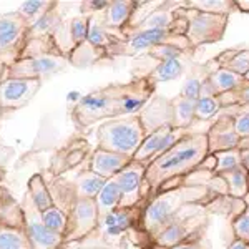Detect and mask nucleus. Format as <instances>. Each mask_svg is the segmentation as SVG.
<instances>
[{"mask_svg":"<svg viewBox=\"0 0 249 249\" xmlns=\"http://www.w3.org/2000/svg\"><path fill=\"white\" fill-rule=\"evenodd\" d=\"M219 196L204 183H183L171 190L161 191L146 204L142 216V230L148 243L190 204L210 208Z\"/></svg>","mask_w":249,"mask_h":249,"instance_id":"2","label":"nucleus"},{"mask_svg":"<svg viewBox=\"0 0 249 249\" xmlns=\"http://www.w3.org/2000/svg\"><path fill=\"white\" fill-rule=\"evenodd\" d=\"M123 83H113L83 96L71 110V122L80 133H87L95 123L122 118Z\"/></svg>","mask_w":249,"mask_h":249,"instance_id":"3","label":"nucleus"},{"mask_svg":"<svg viewBox=\"0 0 249 249\" xmlns=\"http://www.w3.org/2000/svg\"><path fill=\"white\" fill-rule=\"evenodd\" d=\"M214 160V166H213L211 176H218L224 171H230L232 168L239 166L241 164V155L239 150H230V151H221V153L211 155Z\"/></svg>","mask_w":249,"mask_h":249,"instance_id":"37","label":"nucleus"},{"mask_svg":"<svg viewBox=\"0 0 249 249\" xmlns=\"http://www.w3.org/2000/svg\"><path fill=\"white\" fill-rule=\"evenodd\" d=\"M22 208L25 213V232L30 249H60L63 246V236L45 228L40 219V213L34 208L29 195H25Z\"/></svg>","mask_w":249,"mask_h":249,"instance_id":"12","label":"nucleus"},{"mask_svg":"<svg viewBox=\"0 0 249 249\" xmlns=\"http://www.w3.org/2000/svg\"><path fill=\"white\" fill-rule=\"evenodd\" d=\"M186 18L181 15H176L175 12V22L168 29H155V30H144L140 34H135L131 37L122 40L111 48L110 58L116 57H133L140 52H148L155 47L160 45H171L179 50L190 53L191 57L195 55L196 50H193L190 42L186 38Z\"/></svg>","mask_w":249,"mask_h":249,"instance_id":"4","label":"nucleus"},{"mask_svg":"<svg viewBox=\"0 0 249 249\" xmlns=\"http://www.w3.org/2000/svg\"><path fill=\"white\" fill-rule=\"evenodd\" d=\"M214 160L208 151L206 133H186L170 150L146 166L142 181V203L148 204L161 191L184 183V178L206 170L213 171Z\"/></svg>","mask_w":249,"mask_h":249,"instance_id":"1","label":"nucleus"},{"mask_svg":"<svg viewBox=\"0 0 249 249\" xmlns=\"http://www.w3.org/2000/svg\"><path fill=\"white\" fill-rule=\"evenodd\" d=\"M219 113L221 115H230V116H234V115H239V113L249 115V103H246V105H234V107L221 108Z\"/></svg>","mask_w":249,"mask_h":249,"instance_id":"47","label":"nucleus"},{"mask_svg":"<svg viewBox=\"0 0 249 249\" xmlns=\"http://www.w3.org/2000/svg\"><path fill=\"white\" fill-rule=\"evenodd\" d=\"M131 161H133V158H130V156L111 153V151L95 148L93 153L90 156L88 170L96 173V175L102 176V178H105V179H111V178H115L122 170H124Z\"/></svg>","mask_w":249,"mask_h":249,"instance_id":"18","label":"nucleus"},{"mask_svg":"<svg viewBox=\"0 0 249 249\" xmlns=\"http://www.w3.org/2000/svg\"><path fill=\"white\" fill-rule=\"evenodd\" d=\"M148 57H153L155 60H158V62H163V60H171V58H193L190 53H186V52L179 50V48L176 47H171V45H160V47H155L151 48V50L146 52Z\"/></svg>","mask_w":249,"mask_h":249,"instance_id":"41","label":"nucleus"},{"mask_svg":"<svg viewBox=\"0 0 249 249\" xmlns=\"http://www.w3.org/2000/svg\"><path fill=\"white\" fill-rule=\"evenodd\" d=\"M206 211L208 208L201 206V204L186 206L150 241V246L153 249H168L178 246L201 232H206L208 226H210Z\"/></svg>","mask_w":249,"mask_h":249,"instance_id":"6","label":"nucleus"},{"mask_svg":"<svg viewBox=\"0 0 249 249\" xmlns=\"http://www.w3.org/2000/svg\"><path fill=\"white\" fill-rule=\"evenodd\" d=\"M136 10V2L133 0H111L107 10L103 12L102 25L111 32H122L131 25V18Z\"/></svg>","mask_w":249,"mask_h":249,"instance_id":"20","label":"nucleus"},{"mask_svg":"<svg viewBox=\"0 0 249 249\" xmlns=\"http://www.w3.org/2000/svg\"><path fill=\"white\" fill-rule=\"evenodd\" d=\"M248 85L249 82H246V78L241 77V75L232 73L230 70H224V68H216L214 71L210 73L206 82L203 83L201 95L219 96L224 93H230L232 90H239V88H244Z\"/></svg>","mask_w":249,"mask_h":249,"instance_id":"19","label":"nucleus"},{"mask_svg":"<svg viewBox=\"0 0 249 249\" xmlns=\"http://www.w3.org/2000/svg\"><path fill=\"white\" fill-rule=\"evenodd\" d=\"M30 23L17 12L0 14V71L18 58Z\"/></svg>","mask_w":249,"mask_h":249,"instance_id":"8","label":"nucleus"},{"mask_svg":"<svg viewBox=\"0 0 249 249\" xmlns=\"http://www.w3.org/2000/svg\"><path fill=\"white\" fill-rule=\"evenodd\" d=\"M214 68H224L241 77L249 71V48H226L211 58Z\"/></svg>","mask_w":249,"mask_h":249,"instance_id":"24","label":"nucleus"},{"mask_svg":"<svg viewBox=\"0 0 249 249\" xmlns=\"http://www.w3.org/2000/svg\"><path fill=\"white\" fill-rule=\"evenodd\" d=\"M228 249H249V243H244L241 239H232Z\"/></svg>","mask_w":249,"mask_h":249,"instance_id":"48","label":"nucleus"},{"mask_svg":"<svg viewBox=\"0 0 249 249\" xmlns=\"http://www.w3.org/2000/svg\"><path fill=\"white\" fill-rule=\"evenodd\" d=\"M184 3V0H179V2H160L158 5L155 7L153 10L148 15H144V18L140 23H136L133 27H128L126 30L122 32L123 40L131 37L135 34H140V32L144 30H155V29H168V27L173 25L175 22V12L178 7H181Z\"/></svg>","mask_w":249,"mask_h":249,"instance_id":"17","label":"nucleus"},{"mask_svg":"<svg viewBox=\"0 0 249 249\" xmlns=\"http://www.w3.org/2000/svg\"><path fill=\"white\" fill-rule=\"evenodd\" d=\"M170 107H171V126L179 128V130H190V126L195 122L196 102L176 95L175 98H170Z\"/></svg>","mask_w":249,"mask_h":249,"instance_id":"27","label":"nucleus"},{"mask_svg":"<svg viewBox=\"0 0 249 249\" xmlns=\"http://www.w3.org/2000/svg\"><path fill=\"white\" fill-rule=\"evenodd\" d=\"M221 110V105L218 102V96H208L201 95L196 100L195 107V120L199 122H208V120H214Z\"/></svg>","mask_w":249,"mask_h":249,"instance_id":"35","label":"nucleus"},{"mask_svg":"<svg viewBox=\"0 0 249 249\" xmlns=\"http://www.w3.org/2000/svg\"><path fill=\"white\" fill-rule=\"evenodd\" d=\"M88 25H90V17H73L67 22L63 20L58 25V29L53 32V42L57 48L60 50V53L63 57L68 58V55L75 50L78 45H82L87 40L88 34Z\"/></svg>","mask_w":249,"mask_h":249,"instance_id":"16","label":"nucleus"},{"mask_svg":"<svg viewBox=\"0 0 249 249\" xmlns=\"http://www.w3.org/2000/svg\"><path fill=\"white\" fill-rule=\"evenodd\" d=\"M176 15L186 18L188 27L184 35H186L193 50H198L203 45L221 42L226 34L228 23H230V17L188 9L184 7V3L176 9Z\"/></svg>","mask_w":249,"mask_h":249,"instance_id":"7","label":"nucleus"},{"mask_svg":"<svg viewBox=\"0 0 249 249\" xmlns=\"http://www.w3.org/2000/svg\"><path fill=\"white\" fill-rule=\"evenodd\" d=\"M144 170H146V164L131 161L115 178H111L122 195L118 210H130L142 203V181Z\"/></svg>","mask_w":249,"mask_h":249,"instance_id":"14","label":"nucleus"},{"mask_svg":"<svg viewBox=\"0 0 249 249\" xmlns=\"http://www.w3.org/2000/svg\"><path fill=\"white\" fill-rule=\"evenodd\" d=\"M85 150L80 148V143H70L68 146L65 148L63 151H58L57 158H55V166H62L60 173L65 171V170H70V168H75L78 163H82V160L85 158ZM55 166H52L53 170Z\"/></svg>","mask_w":249,"mask_h":249,"instance_id":"34","label":"nucleus"},{"mask_svg":"<svg viewBox=\"0 0 249 249\" xmlns=\"http://www.w3.org/2000/svg\"><path fill=\"white\" fill-rule=\"evenodd\" d=\"M0 249H30L27 232L0 228Z\"/></svg>","mask_w":249,"mask_h":249,"instance_id":"36","label":"nucleus"},{"mask_svg":"<svg viewBox=\"0 0 249 249\" xmlns=\"http://www.w3.org/2000/svg\"><path fill=\"white\" fill-rule=\"evenodd\" d=\"M52 0H29V2H22L18 10H15L18 15H22L29 23H34L35 20L42 17L45 12L52 7Z\"/></svg>","mask_w":249,"mask_h":249,"instance_id":"38","label":"nucleus"},{"mask_svg":"<svg viewBox=\"0 0 249 249\" xmlns=\"http://www.w3.org/2000/svg\"><path fill=\"white\" fill-rule=\"evenodd\" d=\"M68 65V58L62 55H37V57L17 58L14 63L3 70V78H20V80H43L62 71Z\"/></svg>","mask_w":249,"mask_h":249,"instance_id":"9","label":"nucleus"},{"mask_svg":"<svg viewBox=\"0 0 249 249\" xmlns=\"http://www.w3.org/2000/svg\"><path fill=\"white\" fill-rule=\"evenodd\" d=\"M27 195H29L32 204H34V208L38 213H43L53 206V201H52V196H50V193H48V188L45 184V179H43L42 173H37V175H34L29 179Z\"/></svg>","mask_w":249,"mask_h":249,"instance_id":"29","label":"nucleus"},{"mask_svg":"<svg viewBox=\"0 0 249 249\" xmlns=\"http://www.w3.org/2000/svg\"><path fill=\"white\" fill-rule=\"evenodd\" d=\"M58 5H60L58 2H53L50 9H48L45 14L42 15V17L35 20L34 23H30L29 30H27L25 40L42 38V37H50V35H53V32L57 30L60 23L63 22Z\"/></svg>","mask_w":249,"mask_h":249,"instance_id":"26","label":"nucleus"},{"mask_svg":"<svg viewBox=\"0 0 249 249\" xmlns=\"http://www.w3.org/2000/svg\"><path fill=\"white\" fill-rule=\"evenodd\" d=\"M146 138L140 113L102 122L96 130V148L133 158Z\"/></svg>","mask_w":249,"mask_h":249,"instance_id":"5","label":"nucleus"},{"mask_svg":"<svg viewBox=\"0 0 249 249\" xmlns=\"http://www.w3.org/2000/svg\"><path fill=\"white\" fill-rule=\"evenodd\" d=\"M108 179L98 176L96 173L90 170L80 171V175L75 178V190H77L78 198H87V199H95L96 195L102 191V188L105 186Z\"/></svg>","mask_w":249,"mask_h":249,"instance_id":"30","label":"nucleus"},{"mask_svg":"<svg viewBox=\"0 0 249 249\" xmlns=\"http://www.w3.org/2000/svg\"><path fill=\"white\" fill-rule=\"evenodd\" d=\"M45 184L48 188V193L52 196V201L53 206L60 208L65 214L70 213V210L73 208L75 201L78 199L77 190H75V183L73 181H67L63 178H58L57 175H53L52 178H45Z\"/></svg>","mask_w":249,"mask_h":249,"instance_id":"23","label":"nucleus"},{"mask_svg":"<svg viewBox=\"0 0 249 249\" xmlns=\"http://www.w3.org/2000/svg\"><path fill=\"white\" fill-rule=\"evenodd\" d=\"M140 118L144 126L146 135L158 130L163 124H171V107L170 98L161 95H155L146 107L140 111Z\"/></svg>","mask_w":249,"mask_h":249,"instance_id":"21","label":"nucleus"},{"mask_svg":"<svg viewBox=\"0 0 249 249\" xmlns=\"http://www.w3.org/2000/svg\"><path fill=\"white\" fill-rule=\"evenodd\" d=\"M183 71H184V65L181 58H171V60L158 62V65L148 73V77L158 85L161 82H170V80L179 78L183 75Z\"/></svg>","mask_w":249,"mask_h":249,"instance_id":"33","label":"nucleus"},{"mask_svg":"<svg viewBox=\"0 0 249 249\" xmlns=\"http://www.w3.org/2000/svg\"><path fill=\"white\" fill-rule=\"evenodd\" d=\"M238 150H239V155H241V166H243L249 175V138L241 140V144H239Z\"/></svg>","mask_w":249,"mask_h":249,"instance_id":"46","label":"nucleus"},{"mask_svg":"<svg viewBox=\"0 0 249 249\" xmlns=\"http://www.w3.org/2000/svg\"><path fill=\"white\" fill-rule=\"evenodd\" d=\"M12 156H14V148L0 144V183H3V179H5V168Z\"/></svg>","mask_w":249,"mask_h":249,"instance_id":"45","label":"nucleus"},{"mask_svg":"<svg viewBox=\"0 0 249 249\" xmlns=\"http://www.w3.org/2000/svg\"><path fill=\"white\" fill-rule=\"evenodd\" d=\"M110 0H90V2H83L82 3V15L83 17H88L90 14H96V12H105Z\"/></svg>","mask_w":249,"mask_h":249,"instance_id":"44","label":"nucleus"},{"mask_svg":"<svg viewBox=\"0 0 249 249\" xmlns=\"http://www.w3.org/2000/svg\"><path fill=\"white\" fill-rule=\"evenodd\" d=\"M214 70L216 68L211 63V60H208L206 63H201V65L193 63L190 68V73H188V77L181 87V91H179V96L196 102V100L199 98V95H201L203 83L206 82L208 77H210V73Z\"/></svg>","mask_w":249,"mask_h":249,"instance_id":"25","label":"nucleus"},{"mask_svg":"<svg viewBox=\"0 0 249 249\" xmlns=\"http://www.w3.org/2000/svg\"><path fill=\"white\" fill-rule=\"evenodd\" d=\"M231 230L232 234H234V239L249 243V204L239 214L231 218Z\"/></svg>","mask_w":249,"mask_h":249,"instance_id":"40","label":"nucleus"},{"mask_svg":"<svg viewBox=\"0 0 249 249\" xmlns=\"http://www.w3.org/2000/svg\"><path fill=\"white\" fill-rule=\"evenodd\" d=\"M190 133L188 130H179V128H173L171 124H163L158 130L151 131L150 135H146V138L143 140L142 146L138 148V151L133 155V161L150 164L155 158H158L160 155L164 153L166 150L175 144L178 140H181L184 135Z\"/></svg>","mask_w":249,"mask_h":249,"instance_id":"11","label":"nucleus"},{"mask_svg":"<svg viewBox=\"0 0 249 249\" xmlns=\"http://www.w3.org/2000/svg\"><path fill=\"white\" fill-rule=\"evenodd\" d=\"M40 219H42V223L45 224V228H48V230L53 231V232H57V234L63 236L65 228H67V214L60 210V208L52 206L50 210L40 213Z\"/></svg>","mask_w":249,"mask_h":249,"instance_id":"39","label":"nucleus"},{"mask_svg":"<svg viewBox=\"0 0 249 249\" xmlns=\"http://www.w3.org/2000/svg\"><path fill=\"white\" fill-rule=\"evenodd\" d=\"M184 7L224 17H230L231 14L238 12L234 0H184Z\"/></svg>","mask_w":249,"mask_h":249,"instance_id":"32","label":"nucleus"},{"mask_svg":"<svg viewBox=\"0 0 249 249\" xmlns=\"http://www.w3.org/2000/svg\"><path fill=\"white\" fill-rule=\"evenodd\" d=\"M0 228L25 231V213L22 204L3 186H0Z\"/></svg>","mask_w":249,"mask_h":249,"instance_id":"22","label":"nucleus"},{"mask_svg":"<svg viewBox=\"0 0 249 249\" xmlns=\"http://www.w3.org/2000/svg\"><path fill=\"white\" fill-rule=\"evenodd\" d=\"M105 58H108L107 52L93 47L91 43H88L85 40L82 45H78L70 55H68V63H71L73 67L85 68V67H90V65H93V63L100 62V60H105Z\"/></svg>","mask_w":249,"mask_h":249,"instance_id":"31","label":"nucleus"},{"mask_svg":"<svg viewBox=\"0 0 249 249\" xmlns=\"http://www.w3.org/2000/svg\"><path fill=\"white\" fill-rule=\"evenodd\" d=\"M206 138H208V151H210V155L236 150V148H239L241 140H243L236 133L232 116L221 115V113H218V116L213 120V124L206 131Z\"/></svg>","mask_w":249,"mask_h":249,"instance_id":"15","label":"nucleus"},{"mask_svg":"<svg viewBox=\"0 0 249 249\" xmlns=\"http://www.w3.org/2000/svg\"><path fill=\"white\" fill-rule=\"evenodd\" d=\"M120 198H122V195H120V190H118V186H116V183L113 179H108L105 183V186L102 188V191H100L95 198L100 223H102L107 216H110L113 211L118 210Z\"/></svg>","mask_w":249,"mask_h":249,"instance_id":"28","label":"nucleus"},{"mask_svg":"<svg viewBox=\"0 0 249 249\" xmlns=\"http://www.w3.org/2000/svg\"><path fill=\"white\" fill-rule=\"evenodd\" d=\"M2 113H3V111H2V110H0V120H2Z\"/></svg>","mask_w":249,"mask_h":249,"instance_id":"50","label":"nucleus"},{"mask_svg":"<svg viewBox=\"0 0 249 249\" xmlns=\"http://www.w3.org/2000/svg\"><path fill=\"white\" fill-rule=\"evenodd\" d=\"M42 87L40 80L3 78L0 80V110H20L27 107Z\"/></svg>","mask_w":249,"mask_h":249,"instance_id":"13","label":"nucleus"},{"mask_svg":"<svg viewBox=\"0 0 249 249\" xmlns=\"http://www.w3.org/2000/svg\"><path fill=\"white\" fill-rule=\"evenodd\" d=\"M100 226L95 199L78 198L67 214V228L63 232V244L80 241Z\"/></svg>","mask_w":249,"mask_h":249,"instance_id":"10","label":"nucleus"},{"mask_svg":"<svg viewBox=\"0 0 249 249\" xmlns=\"http://www.w3.org/2000/svg\"><path fill=\"white\" fill-rule=\"evenodd\" d=\"M234 2H236V9H238V12L249 14V0H234Z\"/></svg>","mask_w":249,"mask_h":249,"instance_id":"49","label":"nucleus"},{"mask_svg":"<svg viewBox=\"0 0 249 249\" xmlns=\"http://www.w3.org/2000/svg\"><path fill=\"white\" fill-rule=\"evenodd\" d=\"M232 123H234V130L239 135V138H249V115H234L232 116Z\"/></svg>","mask_w":249,"mask_h":249,"instance_id":"43","label":"nucleus"},{"mask_svg":"<svg viewBox=\"0 0 249 249\" xmlns=\"http://www.w3.org/2000/svg\"><path fill=\"white\" fill-rule=\"evenodd\" d=\"M150 249H153V248H150ZM168 249H211V243H210V239H208L206 232H201V234L184 241V243L178 244V246H173Z\"/></svg>","mask_w":249,"mask_h":249,"instance_id":"42","label":"nucleus"}]
</instances>
